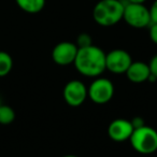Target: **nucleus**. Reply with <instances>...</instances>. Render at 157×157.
Here are the masks:
<instances>
[{"label":"nucleus","instance_id":"5","mask_svg":"<svg viewBox=\"0 0 157 157\" xmlns=\"http://www.w3.org/2000/svg\"><path fill=\"white\" fill-rule=\"evenodd\" d=\"M114 85L107 78H95L90 87L87 88L88 97L93 102L97 105L108 103L114 96Z\"/></svg>","mask_w":157,"mask_h":157},{"label":"nucleus","instance_id":"17","mask_svg":"<svg viewBox=\"0 0 157 157\" xmlns=\"http://www.w3.org/2000/svg\"><path fill=\"white\" fill-rule=\"evenodd\" d=\"M150 15L152 23H157V0H155L153 2L152 7L150 8Z\"/></svg>","mask_w":157,"mask_h":157},{"label":"nucleus","instance_id":"18","mask_svg":"<svg viewBox=\"0 0 157 157\" xmlns=\"http://www.w3.org/2000/svg\"><path fill=\"white\" fill-rule=\"evenodd\" d=\"M131 124H132L133 128H139V127L143 126L144 125V120L142 117H140V116H136V117L132 118V121H130Z\"/></svg>","mask_w":157,"mask_h":157},{"label":"nucleus","instance_id":"2","mask_svg":"<svg viewBox=\"0 0 157 157\" xmlns=\"http://www.w3.org/2000/svg\"><path fill=\"white\" fill-rule=\"evenodd\" d=\"M124 3L120 0H100L93 10V17L98 25L111 27L123 20Z\"/></svg>","mask_w":157,"mask_h":157},{"label":"nucleus","instance_id":"9","mask_svg":"<svg viewBox=\"0 0 157 157\" xmlns=\"http://www.w3.org/2000/svg\"><path fill=\"white\" fill-rule=\"evenodd\" d=\"M133 126L130 121L125 118H116L110 123L108 135L114 142H124L130 139L133 132Z\"/></svg>","mask_w":157,"mask_h":157},{"label":"nucleus","instance_id":"13","mask_svg":"<svg viewBox=\"0 0 157 157\" xmlns=\"http://www.w3.org/2000/svg\"><path fill=\"white\" fill-rule=\"evenodd\" d=\"M15 120V112L11 107L7 105H0V124L10 125Z\"/></svg>","mask_w":157,"mask_h":157},{"label":"nucleus","instance_id":"16","mask_svg":"<svg viewBox=\"0 0 157 157\" xmlns=\"http://www.w3.org/2000/svg\"><path fill=\"white\" fill-rule=\"evenodd\" d=\"M150 38L155 44H157V23L150 25Z\"/></svg>","mask_w":157,"mask_h":157},{"label":"nucleus","instance_id":"6","mask_svg":"<svg viewBox=\"0 0 157 157\" xmlns=\"http://www.w3.org/2000/svg\"><path fill=\"white\" fill-rule=\"evenodd\" d=\"M132 63L130 54L122 48H115L105 54V69L114 74H124Z\"/></svg>","mask_w":157,"mask_h":157},{"label":"nucleus","instance_id":"14","mask_svg":"<svg viewBox=\"0 0 157 157\" xmlns=\"http://www.w3.org/2000/svg\"><path fill=\"white\" fill-rule=\"evenodd\" d=\"M76 46L78 48H86V46H90L93 44V41H92V37H90L88 33H80L78 36V39H76Z\"/></svg>","mask_w":157,"mask_h":157},{"label":"nucleus","instance_id":"1","mask_svg":"<svg viewBox=\"0 0 157 157\" xmlns=\"http://www.w3.org/2000/svg\"><path fill=\"white\" fill-rule=\"evenodd\" d=\"M80 74L87 78H98L105 71V53L98 46L92 45L81 48L73 63Z\"/></svg>","mask_w":157,"mask_h":157},{"label":"nucleus","instance_id":"3","mask_svg":"<svg viewBox=\"0 0 157 157\" xmlns=\"http://www.w3.org/2000/svg\"><path fill=\"white\" fill-rule=\"evenodd\" d=\"M129 141L136 152L142 155L153 154L157 151V130L143 125L133 129Z\"/></svg>","mask_w":157,"mask_h":157},{"label":"nucleus","instance_id":"21","mask_svg":"<svg viewBox=\"0 0 157 157\" xmlns=\"http://www.w3.org/2000/svg\"><path fill=\"white\" fill-rule=\"evenodd\" d=\"M2 105V102H1V99H0V105Z\"/></svg>","mask_w":157,"mask_h":157},{"label":"nucleus","instance_id":"4","mask_svg":"<svg viewBox=\"0 0 157 157\" xmlns=\"http://www.w3.org/2000/svg\"><path fill=\"white\" fill-rule=\"evenodd\" d=\"M123 20L133 28H145L152 24L150 10L143 3H127L124 8Z\"/></svg>","mask_w":157,"mask_h":157},{"label":"nucleus","instance_id":"8","mask_svg":"<svg viewBox=\"0 0 157 157\" xmlns=\"http://www.w3.org/2000/svg\"><path fill=\"white\" fill-rule=\"evenodd\" d=\"M78 48L76 44L63 41L56 44L52 51V59L58 66H69L74 63Z\"/></svg>","mask_w":157,"mask_h":157},{"label":"nucleus","instance_id":"7","mask_svg":"<svg viewBox=\"0 0 157 157\" xmlns=\"http://www.w3.org/2000/svg\"><path fill=\"white\" fill-rule=\"evenodd\" d=\"M63 99L70 107H80L88 97L87 87L80 80H71L65 85L63 90Z\"/></svg>","mask_w":157,"mask_h":157},{"label":"nucleus","instance_id":"12","mask_svg":"<svg viewBox=\"0 0 157 157\" xmlns=\"http://www.w3.org/2000/svg\"><path fill=\"white\" fill-rule=\"evenodd\" d=\"M13 68V59L9 53L0 51V78L7 76Z\"/></svg>","mask_w":157,"mask_h":157},{"label":"nucleus","instance_id":"10","mask_svg":"<svg viewBox=\"0 0 157 157\" xmlns=\"http://www.w3.org/2000/svg\"><path fill=\"white\" fill-rule=\"evenodd\" d=\"M125 74L131 83L141 84L148 81L151 70L148 63H144V61H132Z\"/></svg>","mask_w":157,"mask_h":157},{"label":"nucleus","instance_id":"20","mask_svg":"<svg viewBox=\"0 0 157 157\" xmlns=\"http://www.w3.org/2000/svg\"><path fill=\"white\" fill-rule=\"evenodd\" d=\"M63 157H78V156H75V155H65Z\"/></svg>","mask_w":157,"mask_h":157},{"label":"nucleus","instance_id":"11","mask_svg":"<svg viewBox=\"0 0 157 157\" xmlns=\"http://www.w3.org/2000/svg\"><path fill=\"white\" fill-rule=\"evenodd\" d=\"M46 0H15L16 5L22 11L29 14H37L45 7Z\"/></svg>","mask_w":157,"mask_h":157},{"label":"nucleus","instance_id":"15","mask_svg":"<svg viewBox=\"0 0 157 157\" xmlns=\"http://www.w3.org/2000/svg\"><path fill=\"white\" fill-rule=\"evenodd\" d=\"M148 67L151 70V74H153L157 78V54L151 58L150 63H148Z\"/></svg>","mask_w":157,"mask_h":157},{"label":"nucleus","instance_id":"19","mask_svg":"<svg viewBox=\"0 0 157 157\" xmlns=\"http://www.w3.org/2000/svg\"><path fill=\"white\" fill-rule=\"evenodd\" d=\"M129 3H144L146 0H127Z\"/></svg>","mask_w":157,"mask_h":157}]
</instances>
